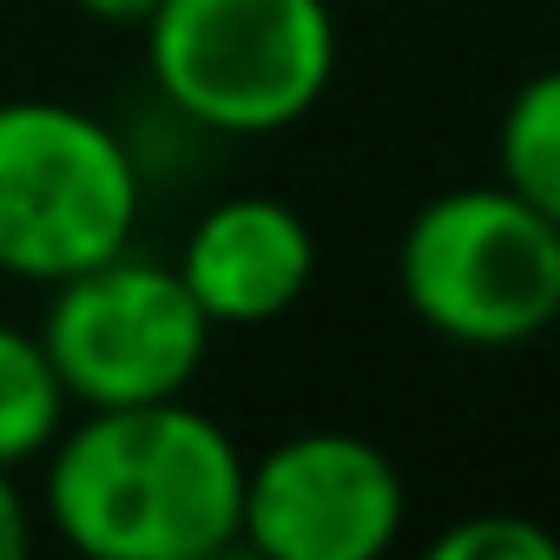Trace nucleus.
Wrapping results in <instances>:
<instances>
[{
    "label": "nucleus",
    "mask_w": 560,
    "mask_h": 560,
    "mask_svg": "<svg viewBox=\"0 0 560 560\" xmlns=\"http://www.w3.org/2000/svg\"><path fill=\"white\" fill-rule=\"evenodd\" d=\"M40 462L47 514L86 560H211L237 540L244 455L185 396L86 409Z\"/></svg>",
    "instance_id": "f257e3e1"
},
{
    "label": "nucleus",
    "mask_w": 560,
    "mask_h": 560,
    "mask_svg": "<svg viewBox=\"0 0 560 560\" xmlns=\"http://www.w3.org/2000/svg\"><path fill=\"white\" fill-rule=\"evenodd\" d=\"M159 93L205 132H284L337 73L330 0H159L145 21Z\"/></svg>",
    "instance_id": "f03ea898"
},
{
    "label": "nucleus",
    "mask_w": 560,
    "mask_h": 560,
    "mask_svg": "<svg viewBox=\"0 0 560 560\" xmlns=\"http://www.w3.org/2000/svg\"><path fill=\"white\" fill-rule=\"evenodd\" d=\"M402 304L448 343L508 350L560 317V224L494 185L429 198L396 244Z\"/></svg>",
    "instance_id": "7ed1b4c3"
},
{
    "label": "nucleus",
    "mask_w": 560,
    "mask_h": 560,
    "mask_svg": "<svg viewBox=\"0 0 560 560\" xmlns=\"http://www.w3.org/2000/svg\"><path fill=\"white\" fill-rule=\"evenodd\" d=\"M139 165L126 139L67 100H0V270L60 277L132 244Z\"/></svg>",
    "instance_id": "20e7f679"
},
{
    "label": "nucleus",
    "mask_w": 560,
    "mask_h": 560,
    "mask_svg": "<svg viewBox=\"0 0 560 560\" xmlns=\"http://www.w3.org/2000/svg\"><path fill=\"white\" fill-rule=\"evenodd\" d=\"M40 343L80 409L185 396L211 350V317L185 291L178 264L113 250L54 284Z\"/></svg>",
    "instance_id": "39448f33"
},
{
    "label": "nucleus",
    "mask_w": 560,
    "mask_h": 560,
    "mask_svg": "<svg viewBox=\"0 0 560 560\" xmlns=\"http://www.w3.org/2000/svg\"><path fill=\"white\" fill-rule=\"evenodd\" d=\"M409 488L396 462L350 429H304L244 462L237 540L270 560H376L396 547Z\"/></svg>",
    "instance_id": "423d86ee"
},
{
    "label": "nucleus",
    "mask_w": 560,
    "mask_h": 560,
    "mask_svg": "<svg viewBox=\"0 0 560 560\" xmlns=\"http://www.w3.org/2000/svg\"><path fill=\"white\" fill-rule=\"evenodd\" d=\"M178 277L198 298V311L211 317V330L218 324L250 330V324L298 311V298L317 277V237L304 211H291L284 198L237 191V198H218L191 224L178 250Z\"/></svg>",
    "instance_id": "0eeeda50"
},
{
    "label": "nucleus",
    "mask_w": 560,
    "mask_h": 560,
    "mask_svg": "<svg viewBox=\"0 0 560 560\" xmlns=\"http://www.w3.org/2000/svg\"><path fill=\"white\" fill-rule=\"evenodd\" d=\"M67 383L40 343V330H14L0 324V468H27L54 448V435L67 429Z\"/></svg>",
    "instance_id": "6e6552de"
},
{
    "label": "nucleus",
    "mask_w": 560,
    "mask_h": 560,
    "mask_svg": "<svg viewBox=\"0 0 560 560\" xmlns=\"http://www.w3.org/2000/svg\"><path fill=\"white\" fill-rule=\"evenodd\" d=\"M494 159H501V185L527 198L547 224H560V67L514 86Z\"/></svg>",
    "instance_id": "1a4fd4ad"
},
{
    "label": "nucleus",
    "mask_w": 560,
    "mask_h": 560,
    "mask_svg": "<svg viewBox=\"0 0 560 560\" xmlns=\"http://www.w3.org/2000/svg\"><path fill=\"white\" fill-rule=\"evenodd\" d=\"M429 560H560V540L527 514L488 508V514H468V521L442 527L429 540Z\"/></svg>",
    "instance_id": "9d476101"
},
{
    "label": "nucleus",
    "mask_w": 560,
    "mask_h": 560,
    "mask_svg": "<svg viewBox=\"0 0 560 560\" xmlns=\"http://www.w3.org/2000/svg\"><path fill=\"white\" fill-rule=\"evenodd\" d=\"M34 547V521H27V494L14 488V468H0V560H21Z\"/></svg>",
    "instance_id": "9b49d317"
},
{
    "label": "nucleus",
    "mask_w": 560,
    "mask_h": 560,
    "mask_svg": "<svg viewBox=\"0 0 560 560\" xmlns=\"http://www.w3.org/2000/svg\"><path fill=\"white\" fill-rule=\"evenodd\" d=\"M73 8L93 14V21H113V27H145L159 0H73Z\"/></svg>",
    "instance_id": "f8f14e48"
}]
</instances>
